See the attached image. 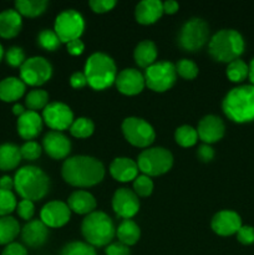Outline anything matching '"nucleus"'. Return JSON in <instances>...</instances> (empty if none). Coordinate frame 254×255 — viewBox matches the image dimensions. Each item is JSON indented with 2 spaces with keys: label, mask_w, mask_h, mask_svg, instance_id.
I'll return each mask as SVG.
<instances>
[{
  "label": "nucleus",
  "mask_w": 254,
  "mask_h": 255,
  "mask_svg": "<svg viewBox=\"0 0 254 255\" xmlns=\"http://www.w3.org/2000/svg\"><path fill=\"white\" fill-rule=\"evenodd\" d=\"M61 174L70 186L87 188L96 186L104 179L105 167L94 157L75 156L64 162Z\"/></svg>",
  "instance_id": "f257e3e1"
},
{
  "label": "nucleus",
  "mask_w": 254,
  "mask_h": 255,
  "mask_svg": "<svg viewBox=\"0 0 254 255\" xmlns=\"http://www.w3.org/2000/svg\"><path fill=\"white\" fill-rule=\"evenodd\" d=\"M224 115L236 124L254 121V86L242 85L232 89L222 102Z\"/></svg>",
  "instance_id": "f03ea898"
},
{
  "label": "nucleus",
  "mask_w": 254,
  "mask_h": 255,
  "mask_svg": "<svg viewBox=\"0 0 254 255\" xmlns=\"http://www.w3.org/2000/svg\"><path fill=\"white\" fill-rule=\"evenodd\" d=\"M14 188L22 199L36 202L47 194L50 179L39 167L25 166L15 173Z\"/></svg>",
  "instance_id": "7ed1b4c3"
},
{
  "label": "nucleus",
  "mask_w": 254,
  "mask_h": 255,
  "mask_svg": "<svg viewBox=\"0 0 254 255\" xmlns=\"http://www.w3.org/2000/svg\"><path fill=\"white\" fill-rule=\"evenodd\" d=\"M246 49V42L241 32L233 29L219 30L212 36L208 44V52L212 59L218 62H232L239 59Z\"/></svg>",
  "instance_id": "20e7f679"
},
{
  "label": "nucleus",
  "mask_w": 254,
  "mask_h": 255,
  "mask_svg": "<svg viewBox=\"0 0 254 255\" xmlns=\"http://www.w3.org/2000/svg\"><path fill=\"white\" fill-rule=\"evenodd\" d=\"M85 76L87 79V84L92 89L101 91L116 81V64L109 55L104 52H95L87 59L85 65Z\"/></svg>",
  "instance_id": "39448f33"
},
{
  "label": "nucleus",
  "mask_w": 254,
  "mask_h": 255,
  "mask_svg": "<svg viewBox=\"0 0 254 255\" xmlns=\"http://www.w3.org/2000/svg\"><path fill=\"white\" fill-rule=\"evenodd\" d=\"M81 232L90 246L106 247L116 236L114 221L104 212L95 211L82 221Z\"/></svg>",
  "instance_id": "423d86ee"
},
{
  "label": "nucleus",
  "mask_w": 254,
  "mask_h": 255,
  "mask_svg": "<svg viewBox=\"0 0 254 255\" xmlns=\"http://www.w3.org/2000/svg\"><path fill=\"white\" fill-rule=\"evenodd\" d=\"M138 169L148 177L162 176L173 166V156L163 147L147 148L139 153L137 158Z\"/></svg>",
  "instance_id": "0eeeda50"
},
{
  "label": "nucleus",
  "mask_w": 254,
  "mask_h": 255,
  "mask_svg": "<svg viewBox=\"0 0 254 255\" xmlns=\"http://www.w3.org/2000/svg\"><path fill=\"white\" fill-rule=\"evenodd\" d=\"M209 36L208 24L203 19L192 17L184 22L177 37L178 46L183 51L194 52L201 50L207 44Z\"/></svg>",
  "instance_id": "6e6552de"
},
{
  "label": "nucleus",
  "mask_w": 254,
  "mask_h": 255,
  "mask_svg": "<svg viewBox=\"0 0 254 255\" xmlns=\"http://www.w3.org/2000/svg\"><path fill=\"white\" fill-rule=\"evenodd\" d=\"M144 82L154 92H164L172 89L177 80L176 65L169 61H157L144 71Z\"/></svg>",
  "instance_id": "1a4fd4ad"
},
{
  "label": "nucleus",
  "mask_w": 254,
  "mask_h": 255,
  "mask_svg": "<svg viewBox=\"0 0 254 255\" xmlns=\"http://www.w3.org/2000/svg\"><path fill=\"white\" fill-rule=\"evenodd\" d=\"M122 132L125 138L132 146L139 148H147L156 138L153 127L139 117H127L122 122Z\"/></svg>",
  "instance_id": "9d476101"
},
{
  "label": "nucleus",
  "mask_w": 254,
  "mask_h": 255,
  "mask_svg": "<svg viewBox=\"0 0 254 255\" xmlns=\"http://www.w3.org/2000/svg\"><path fill=\"white\" fill-rule=\"evenodd\" d=\"M84 30V17L76 10H64L55 19L54 31L59 36L60 41L65 42V44L72 41V40L80 39Z\"/></svg>",
  "instance_id": "9b49d317"
},
{
  "label": "nucleus",
  "mask_w": 254,
  "mask_h": 255,
  "mask_svg": "<svg viewBox=\"0 0 254 255\" xmlns=\"http://www.w3.org/2000/svg\"><path fill=\"white\" fill-rule=\"evenodd\" d=\"M51 75V64L41 56L29 57L20 67V79L30 86H41L49 81Z\"/></svg>",
  "instance_id": "f8f14e48"
},
{
  "label": "nucleus",
  "mask_w": 254,
  "mask_h": 255,
  "mask_svg": "<svg viewBox=\"0 0 254 255\" xmlns=\"http://www.w3.org/2000/svg\"><path fill=\"white\" fill-rule=\"evenodd\" d=\"M42 121L52 131L61 132L70 128L74 122V114L67 105L62 102H51L42 110Z\"/></svg>",
  "instance_id": "ddd939ff"
},
{
  "label": "nucleus",
  "mask_w": 254,
  "mask_h": 255,
  "mask_svg": "<svg viewBox=\"0 0 254 255\" xmlns=\"http://www.w3.org/2000/svg\"><path fill=\"white\" fill-rule=\"evenodd\" d=\"M114 212L122 219H131L139 211V201L133 191L119 188L112 197Z\"/></svg>",
  "instance_id": "4468645a"
},
{
  "label": "nucleus",
  "mask_w": 254,
  "mask_h": 255,
  "mask_svg": "<svg viewBox=\"0 0 254 255\" xmlns=\"http://www.w3.org/2000/svg\"><path fill=\"white\" fill-rule=\"evenodd\" d=\"M71 211L61 201H52L45 204L40 212V221L47 228H61L70 221Z\"/></svg>",
  "instance_id": "2eb2a0df"
},
{
  "label": "nucleus",
  "mask_w": 254,
  "mask_h": 255,
  "mask_svg": "<svg viewBox=\"0 0 254 255\" xmlns=\"http://www.w3.org/2000/svg\"><path fill=\"white\" fill-rule=\"evenodd\" d=\"M197 133H198V138L206 144L216 143V142L221 141L226 133V126H224L223 120L218 116H214V115L204 116L199 121Z\"/></svg>",
  "instance_id": "dca6fc26"
},
{
  "label": "nucleus",
  "mask_w": 254,
  "mask_h": 255,
  "mask_svg": "<svg viewBox=\"0 0 254 255\" xmlns=\"http://www.w3.org/2000/svg\"><path fill=\"white\" fill-rule=\"evenodd\" d=\"M117 90L121 94L127 96H134V95L141 94L142 90L146 86L144 76L136 69H125L117 74L116 77Z\"/></svg>",
  "instance_id": "f3484780"
},
{
  "label": "nucleus",
  "mask_w": 254,
  "mask_h": 255,
  "mask_svg": "<svg viewBox=\"0 0 254 255\" xmlns=\"http://www.w3.org/2000/svg\"><path fill=\"white\" fill-rule=\"evenodd\" d=\"M212 231L221 237H229L237 234L242 227V218L237 212L221 211L216 213L211 222Z\"/></svg>",
  "instance_id": "a211bd4d"
},
{
  "label": "nucleus",
  "mask_w": 254,
  "mask_h": 255,
  "mask_svg": "<svg viewBox=\"0 0 254 255\" xmlns=\"http://www.w3.org/2000/svg\"><path fill=\"white\" fill-rule=\"evenodd\" d=\"M42 148L51 158L62 159L71 151V142L61 132L50 131L42 139Z\"/></svg>",
  "instance_id": "6ab92c4d"
},
{
  "label": "nucleus",
  "mask_w": 254,
  "mask_h": 255,
  "mask_svg": "<svg viewBox=\"0 0 254 255\" xmlns=\"http://www.w3.org/2000/svg\"><path fill=\"white\" fill-rule=\"evenodd\" d=\"M41 129L42 119L37 112L26 110V112L17 119V132L21 138L26 139V142L36 138Z\"/></svg>",
  "instance_id": "aec40b11"
},
{
  "label": "nucleus",
  "mask_w": 254,
  "mask_h": 255,
  "mask_svg": "<svg viewBox=\"0 0 254 255\" xmlns=\"http://www.w3.org/2000/svg\"><path fill=\"white\" fill-rule=\"evenodd\" d=\"M47 237H49V229L41 221L37 219L27 222L21 229L22 242L31 248L41 247L46 242Z\"/></svg>",
  "instance_id": "412c9836"
},
{
  "label": "nucleus",
  "mask_w": 254,
  "mask_h": 255,
  "mask_svg": "<svg viewBox=\"0 0 254 255\" xmlns=\"http://www.w3.org/2000/svg\"><path fill=\"white\" fill-rule=\"evenodd\" d=\"M137 162L127 157H117L110 164V173L116 181L119 182H131L134 181L138 173Z\"/></svg>",
  "instance_id": "4be33fe9"
},
{
  "label": "nucleus",
  "mask_w": 254,
  "mask_h": 255,
  "mask_svg": "<svg viewBox=\"0 0 254 255\" xmlns=\"http://www.w3.org/2000/svg\"><path fill=\"white\" fill-rule=\"evenodd\" d=\"M163 15V6L158 0H142L134 10L137 22L142 25L154 24Z\"/></svg>",
  "instance_id": "5701e85b"
},
{
  "label": "nucleus",
  "mask_w": 254,
  "mask_h": 255,
  "mask_svg": "<svg viewBox=\"0 0 254 255\" xmlns=\"http://www.w3.org/2000/svg\"><path fill=\"white\" fill-rule=\"evenodd\" d=\"M21 27V15L16 9H6L0 12V36L4 39H12L19 34Z\"/></svg>",
  "instance_id": "b1692460"
},
{
  "label": "nucleus",
  "mask_w": 254,
  "mask_h": 255,
  "mask_svg": "<svg viewBox=\"0 0 254 255\" xmlns=\"http://www.w3.org/2000/svg\"><path fill=\"white\" fill-rule=\"evenodd\" d=\"M67 206L70 211L76 214H86L95 212L96 199L87 191H75L67 199Z\"/></svg>",
  "instance_id": "393cba45"
},
{
  "label": "nucleus",
  "mask_w": 254,
  "mask_h": 255,
  "mask_svg": "<svg viewBox=\"0 0 254 255\" xmlns=\"http://www.w3.org/2000/svg\"><path fill=\"white\" fill-rule=\"evenodd\" d=\"M26 85L17 77H6L0 81V100L4 102H15L21 99Z\"/></svg>",
  "instance_id": "a878e982"
},
{
  "label": "nucleus",
  "mask_w": 254,
  "mask_h": 255,
  "mask_svg": "<svg viewBox=\"0 0 254 255\" xmlns=\"http://www.w3.org/2000/svg\"><path fill=\"white\" fill-rule=\"evenodd\" d=\"M157 55H158V51H157L156 44L151 40H143L134 49L133 59L137 66L142 69H148L156 62Z\"/></svg>",
  "instance_id": "bb28decb"
},
{
  "label": "nucleus",
  "mask_w": 254,
  "mask_h": 255,
  "mask_svg": "<svg viewBox=\"0 0 254 255\" xmlns=\"http://www.w3.org/2000/svg\"><path fill=\"white\" fill-rule=\"evenodd\" d=\"M21 161L20 147L12 143L0 144V169L1 171H12L19 166Z\"/></svg>",
  "instance_id": "cd10ccee"
},
{
  "label": "nucleus",
  "mask_w": 254,
  "mask_h": 255,
  "mask_svg": "<svg viewBox=\"0 0 254 255\" xmlns=\"http://www.w3.org/2000/svg\"><path fill=\"white\" fill-rule=\"evenodd\" d=\"M116 236L122 244L129 247L134 246L138 242L141 231L132 219H124L116 229Z\"/></svg>",
  "instance_id": "c85d7f7f"
},
{
  "label": "nucleus",
  "mask_w": 254,
  "mask_h": 255,
  "mask_svg": "<svg viewBox=\"0 0 254 255\" xmlns=\"http://www.w3.org/2000/svg\"><path fill=\"white\" fill-rule=\"evenodd\" d=\"M20 224L14 217H0V246L14 243V239L20 233Z\"/></svg>",
  "instance_id": "c756f323"
},
{
  "label": "nucleus",
  "mask_w": 254,
  "mask_h": 255,
  "mask_svg": "<svg viewBox=\"0 0 254 255\" xmlns=\"http://www.w3.org/2000/svg\"><path fill=\"white\" fill-rule=\"evenodd\" d=\"M49 2L46 0H17L15 1L16 11L22 16L36 17L46 10Z\"/></svg>",
  "instance_id": "7c9ffc66"
},
{
  "label": "nucleus",
  "mask_w": 254,
  "mask_h": 255,
  "mask_svg": "<svg viewBox=\"0 0 254 255\" xmlns=\"http://www.w3.org/2000/svg\"><path fill=\"white\" fill-rule=\"evenodd\" d=\"M25 104L29 111L44 110L49 105V94L44 90H31L25 97Z\"/></svg>",
  "instance_id": "2f4dec72"
},
{
  "label": "nucleus",
  "mask_w": 254,
  "mask_h": 255,
  "mask_svg": "<svg viewBox=\"0 0 254 255\" xmlns=\"http://www.w3.org/2000/svg\"><path fill=\"white\" fill-rule=\"evenodd\" d=\"M69 129L70 133L76 138H87L94 133L95 125L87 117H79V119L74 120Z\"/></svg>",
  "instance_id": "473e14b6"
},
{
  "label": "nucleus",
  "mask_w": 254,
  "mask_h": 255,
  "mask_svg": "<svg viewBox=\"0 0 254 255\" xmlns=\"http://www.w3.org/2000/svg\"><path fill=\"white\" fill-rule=\"evenodd\" d=\"M174 141L181 147H186V148L194 146L198 141L197 129L192 126H187V125L178 127L174 132Z\"/></svg>",
  "instance_id": "72a5a7b5"
},
{
  "label": "nucleus",
  "mask_w": 254,
  "mask_h": 255,
  "mask_svg": "<svg viewBox=\"0 0 254 255\" xmlns=\"http://www.w3.org/2000/svg\"><path fill=\"white\" fill-rule=\"evenodd\" d=\"M249 65H247L243 60L237 59L229 62L227 67V76L232 82H242L248 77Z\"/></svg>",
  "instance_id": "f704fd0d"
},
{
  "label": "nucleus",
  "mask_w": 254,
  "mask_h": 255,
  "mask_svg": "<svg viewBox=\"0 0 254 255\" xmlns=\"http://www.w3.org/2000/svg\"><path fill=\"white\" fill-rule=\"evenodd\" d=\"M37 42H39L40 47L47 50V51H55L59 49L60 44H61L56 32L50 29H44L40 31L39 36H37Z\"/></svg>",
  "instance_id": "c9c22d12"
},
{
  "label": "nucleus",
  "mask_w": 254,
  "mask_h": 255,
  "mask_svg": "<svg viewBox=\"0 0 254 255\" xmlns=\"http://www.w3.org/2000/svg\"><path fill=\"white\" fill-rule=\"evenodd\" d=\"M61 255H97L96 251L89 243L84 242H72L62 248Z\"/></svg>",
  "instance_id": "e433bc0d"
},
{
  "label": "nucleus",
  "mask_w": 254,
  "mask_h": 255,
  "mask_svg": "<svg viewBox=\"0 0 254 255\" xmlns=\"http://www.w3.org/2000/svg\"><path fill=\"white\" fill-rule=\"evenodd\" d=\"M176 71L182 79L193 80L198 75V66L192 60L182 59L176 64Z\"/></svg>",
  "instance_id": "4c0bfd02"
},
{
  "label": "nucleus",
  "mask_w": 254,
  "mask_h": 255,
  "mask_svg": "<svg viewBox=\"0 0 254 255\" xmlns=\"http://www.w3.org/2000/svg\"><path fill=\"white\" fill-rule=\"evenodd\" d=\"M17 202L12 192L0 189V217L9 216L16 209Z\"/></svg>",
  "instance_id": "58836bf2"
},
{
  "label": "nucleus",
  "mask_w": 254,
  "mask_h": 255,
  "mask_svg": "<svg viewBox=\"0 0 254 255\" xmlns=\"http://www.w3.org/2000/svg\"><path fill=\"white\" fill-rule=\"evenodd\" d=\"M133 192L137 197H148L153 192V182L148 176H137L133 181Z\"/></svg>",
  "instance_id": "ea45409f"
},
{
  "label": "nucleus",
  "mask_w": 254,
  "mask_h": 255,
  "mask_svg": "<svg viewBox=\"0 0 254 255\" xmlns=\"http://www.w3.org/2000/svg\"><path fill=\"white\" fill-rule=\"evenodd\" d=\"M41 146L35 141H27L20 147L21 158L27 159V161H35V159H37L41 156Z\"/></svg>",
  "instance_id": "a19ab883"
},
{
  "label": "nucleus",
  "mask_w": 254,
  "mask_h": 255,
  "mask_svg": "<svg viewBox=\"0 0 254 255\" xmlns=\"http://www.w3.org/2000/svg\"><path fill=\"white\" fill-rule=\"evenodd\" d=\"M5 60L7 64L12 67H21V65L25 62V52L21 47L11 46L5 52Z\"/></svg>",
  "instance_id": "79ce46f5"
},
{
  "label": "nucleus",
  "mask_w": 254,
  "mask_h": 255,
  "mask_svg": "<svg viewBox=\"0 0 254 255\" xmlns=\"http://www.w3.org/2000/svg\"><path fill=\"white\" fill-rule=\"evenodd\" d=\"M16 212H17V216H19L20 218L24 219V221L30 222L35 213L34 202L27 201V199H21V201L17 203Z\"/></svg>",
  "instance_id": "37998d69"
},
{
  "label": "nucleus",
  "mask_w": 254,
  "mask_h": 255,
  "mask_svg": "<svg viewBox=\"0 0 254 255\" xmlns=\"http://www.w3.org/2000/svg\"><path fill=\"white\" fill-rule=\"evenodd\" d=\"M237 239L243 246L254 244V228L251 226H242L237 232Z\"/></svg>",
  "instance_id": "c03bdc74"
},
{
  "label": "nucleus",
  "mask_w": 254,
  "mask_h": 255,
  "mask_svg": "<svg viewBox=\"0 0 254 255\" xmlns=\"http://www.w3.org/2000/svg\"><path fill=\"white\" fill-rule=\"evenodd\" d=\"M89 5L92 9V11L97 12V14H104V12H107L114 9L116 1L115 0H91Z\"/></svg>",
  "instance_id": "a18cd8bd"
},
{
  "label": "nucleus",
  "mask_w": 254,
  "mask_h": 255,
  "mask_svg": "<svg viewBox=\"0 0 254 255\" xmlns=\"http://www.w3.org/2000/svg\"><path fill=\"white\" fill-rule=\"evenodd\" d=\"M106 255H129V248L121 242L117 243H111L106 247Z\"/></svg>",
  "instance_id": "49530a36"
},
{
  "label": "nucleus",
  "mask_w": 254,
  "mask_h": 255,
  "mask_svg": "<svg viewBox=\"0 0 254 255\" xmlns=\"http://www.w3.org/2000/svg\"><path fill=\"white\" fill-rule=\"evenodd\" d=\"M197 156L201 159L202 162H211L214 158V149L212 148L211 144H201L198 147V151H197Z\"/></svg>",
  "instance_id": "de8ad7c7"
},
{
  "label": "nucleus",
  "mask_w": 254,
  "mask_h": 255,
  "mask_svg": "<svg viewBox=\"0 0 254 255\" xmlns=\"http://www.w3.org/2000/svg\"><path fill=\"white\" fill-rule=\"evenodd\" d=\"M1 255H27V251L21 244L10 243L5 247Z\"/></svg>",
  "instance_id": "09e8293b"
},
{
  "label": "nucleus",
  "mask_w": 254,
  "mask_h": 255,
  "mask_svg": "<svg viewBox=\"0 0 254 255\" xmlns=\"http://www.w3.org/2000/svg\"><path fill=\"white\" fill-rule=\"evenodd\" d=\"M70 85H71L74 89H84L87 84V79L85 76V72H75L70 77Z\"/></svg>",
  "instance_id": "8fccbe9b"
},
{
  "label": "nucleus",
  "mask_w": 254,
  "mask_h": 255,
  "mask_svg": "<svg viewBox=\"0 0 254 255\" xmlns=\"http://www.w3.org/2000/svg\"><path fill=\"white\" fill-rule=\"evenodd\" d=\"M66 47H67V52H69L70 55H72V56H79V55H81L82 52H84L85 44L80 39H76L67 42Z\"/></svg>",
  "instance_id": "3c124183"
},
{
  "label": "nucleus",
  "mask_w": 254,
  "mask_h": 255,
  "mask_svg": "<svg viewBox=\"0 0 254 255\" xmlns=\"http://www.w3.org/2000/svg\"><path fill=\"white\" fill-rule=\"evenodd\" d=\"M162 6H163V14L172 15L174 12L178 11L179 5L177 1H173V0H168V1L162 2Z\"/></svg>",
  "instance_id": "603ef678"
},
{
  "label": "nucleus",
  "mask_w": 254,
  "mask_h": 255,
  "mask_svg": "<svg viewBox=\"0 0 254 255\" xmlns=\"http://www.w3.org/2000/svg\"><path fill=\"white\" fill-rule=\"evenodd\" d=\"M12 188H14V179L9 176H2L0 178V189L11 192Z\"/></svg>",
  "instance_id": "864d4df0"
},
{
  "label": "nucleus",
  "mask_w": 254,
  "mask_h": 255,
  "mask_svg": "<svg viewBox=\"0 0 254 255\" xmlns=\"http://www.w3.org/2000/svg\"><path fill=\"white\" fill-rule=\"evenodd\" d=\"M25 112H26V110H25L24 106H22V105H20V104H15L14 107H12V114L16 115L17 117H20L21 115H24Z\"/></svg>",
  "instance_id": "5fc2aeb1"
},
{
  "label": "nucleus",
  "mask_w": 254,
  "mask_h": 255,
  "mask_svg": "<svg viewBox=\"0 0 254 255\" xmlns=\"http://www.w3.org/2000/svg\"><path fill=\"white\" fill-rule=\"evenodd\" d=\"M249 80H251L252 85L254 86V59L252 60L251 64H249V75H248Z\"/></svg>",
  "instance_id": "6e6d98bb"
},
{
  "label": "nucleus",
  "mask_w": 254,
  "mask_h": 255,
  "mask_svg": "<svg viewBox=\"0 0 254 255\" xmlns=\"http://www.w3.org/2000/svg\"><path fill=\"white\" fill-rule=\"evenodd\" d=\"M2 56H4V49H2V45L0 44V61H1Z\"/></svg>",
  "instance_id": "4d7b16f0"
}]
</instances>
